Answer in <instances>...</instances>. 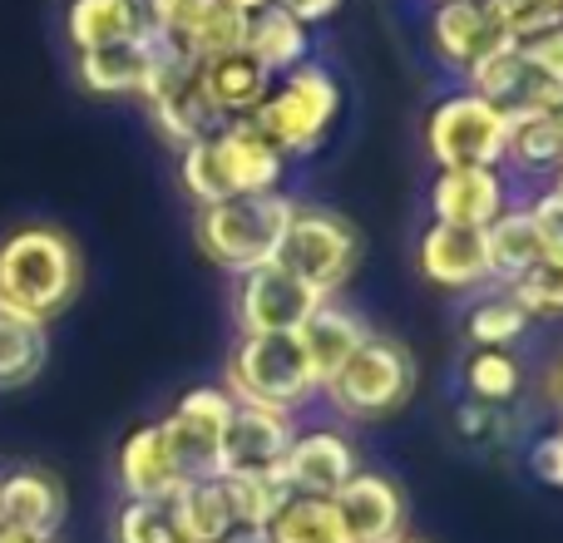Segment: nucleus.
<instances>
[{
    "mask_svg": "<svg viewBox=\"0 0 563 543\" xmlns=\"http://www.w3.org/2000/svg\"><path fill=\"white\" fill-rule=\"evenodd\" d=\"M85 263L69 233L49 223H25L0 237V311L20 321H55L79 297Z\"/></svg>",
    "mask_w": 563,
    "mask_h": 543,
    "instance_id": "f257e3e1",
    "label": "nucleus"
},
{
    "mask_svg": "<svg viewBox=\"0 0 563 543\" xmlns=\"http://www.w3.org/2000/svg\"><path fill=\"white\" fill-rule=\"evenodd\" d=\"M282 164L287 158L257 134L253 119H233L218 134L178 148V178H184L188 198L198 208L223 203V198H247V193H277Z\"/></svg>",
    "mask_w": 563,
    "mask_h": 543,
    "instance_id": "f03ea898",
    "label": "nucleus"
},
{
    "mask_svg": "<svg viewBox=\"0 0 563 543\" xmlns=\"http://www.w3.org/2000/svg\"><path fill=\"white\" fill-rule=\"evenodd\" d=\"M291 213H297V203L282 193H247V198L208 203L198 208V247H203L208 263L243 277V272L277 257Z\"/></svg>",
    "mask_w": 563,
    "mask_h": 543,
    "instance_id": "7ed1b4c3",
    "label": "nucleus"
},
{
    "mask_svg": "<svg viewBox=\"0 0 563 543\" xmlns=\"http://www.w3.org/2000/svg\"><path fill=\"white\" fill-rule=\"evenodd\" d=\"M223 390L238 406H263L291 415L311 396H321V380L297 336H243L233 346V356H228Z\"/></svg>",
    "mask_w": 563,
    "mask_h": 543,
    "instance_id": "20e7f679",
    "label": "nucleus"
},
{
    "mask_svg": "<svg viewBox=\"0 0 563 543\" xmlns=\"http://www.w3.org/2000/svg\"><path fill=\"white\" fill-rule=\"evenodd\" d=\"M336 109H341L336 79H331L321 65H297V69H287V75L273 79V89H267L263 109L253 114V124L282 158L311 154V148L327 138Z\"/></svg>",
    "mask_w": 563,
    "mask_h": 543,
    "instance_id": "39448f33",
    "label": "nucleus"
},
{
    "mask_svg": "<svg viewBox=\"0 0 563 543\" xmlns=\"http://www.w3.org/2000/svg\"><path fill=\"white\" fill-rule=\"evenodd\" d=\"M321 390H327V400L346 420H380L410 400V390H416V361H410V351L400 341L366 336Z\"/></svg>",
    "mask_w": 563,
    "mask_h": 543,
    "instance_id": "423d86ee",
    "label": "nucleus"
},
{
    "mask_svg": "<svg viewBox=\"0 0 563 543\" xmlns=\"http://www.w3.org/2000/svg\"><path fill=\"white\" fill-rule=\"evenodd\" d=\"M273 263L287 267L297 281H307L321 301H331L361 263V237L346 218L321 213V208H297Z\"/></svg>",
    "mask_w": 563,
    "mask_h": 543,
    "instance_id": "0eeeda50",
    "label": "nucleus"
},
{
    "mask_svg": "<svg viewBox=\"0 0 563 543\" xmlns=\"http://www.w3.org/2000/svg\"><path fill=\"white\" fill-rule=\"evenodd\" d=\"M426 144L440 168H499L509 144V114L475 89L445 95L426 119Z\"/></svg>",
    "mask_w": 563,
    "mask_h": 543,
    "instance_id": "6e6552de",
    "label": "nucleus"
},
{
    "mask_svg": "<svg viewBox=\"0 0 563 543\" xmlns=\"http://www.w3.org/2000/svg\"><path fill=\"white\" fill-rule=\"evenodd\" d=\"M317 307V291L277 263H263L238 277V326H243V336H297Z\"/></svg>",
    "mask_w": 563,
    "mask_h": 543,
    "instance_id": "1a4fd4ad",
    "label": "nucleus"
},
{
    "mask_svg": "<svg viewBox=\"0 0 563 543\" xmlns=\"http://www.w3.org/2000/svg\"><path fill=\"white\" fill-rule=\"evenodd\" d=\"M228 415H233V396H228L223 386H198L158 420L178 469H184V479L218 475V450H223Z\"/></svg>",
    "mask_w": 563,
    "mask_h": 543,
    "instance_id": "9d476101",
    "label": "nucleus"
},
{
    "mask_svg": "<svg viewBox=\"0 0 563 543\" xmlns=\"http://www.w3.org/2000/svg\"><path fill=\"white\" fill-rule=\"evenodd\" d=\"M291 440H297L291 415L263 410V406H238L233 400L223 450H218V475H277Z\"/></svg>",
    "mask_w": 563,
    "mask_h": 543,
    "instance_id": "9b49d317",
    "label": "nucleus"
},
{
    "mask_svg": "<svg viewBox=\"0 0 563 543\" xmlns=\"http://www.w3.org/2000/svg\"><path fill=\"white\" fill-rule=\"evenodd\" d=\"M331 509H336L351 543L406 539V495H400L396 479L376 475V469H356V475L331 495Z\"/></svg>",
    "mask_w": 563,
    "mask_h": 543,
    "instance_id": "f8f14e48",
    "label": "nucleus"
},
{
    "mask_svg": "<svg viewBox=\"0 0 563 543\" xmlns=\"http://www.w3.org/2000/svg\"><path fill=\"white\" fill-rule=\"evenodd\" d=\"M430 40H435L440 59L455 69H475L489 55L509 49V30L499 25V15L489 10V0H435V15H430Z\"/></svg>",
    "mask_w": 563,
    "mask_h": 543,
    "instance_id": "ddd939ff",
    "label": "nucleus"
},
{
    "mask_svg": "<svg viewBox=\"0 0 563 543\" xmlns=\"http://www.w3.org/2000/svg\"><path fill=\"white\" fill-rule=\"evenodd\" d=\"M356 469H361L356 445H351L341 430H307V435L291 440V450H287V459H282L277 475L291 495L331 499Z\"/></svg>",
    "mask_w": 563,
    "mask_h": 543,
    "instance_id": "4468645a",
    "label": "nucleus"
},
{
    "mask_svg": "<svg viewBox=\"0 0 563 543\" xmlns=\"http://www.w3.org/2000/svg\"><path fill=\"white\" fill-rule=\"evenodd\" d=\"M420 272L445 291H470L489 281V237L485 228H455V223H430L420 237Z\"/></svg>",
    "mask_w": 563,
    "mask_h": 543,
    "instance_id": "2eb2a0df",
    "label": "nucleus"
},
{
    "mask_svg": "<svg viewBox=\"0 0 563 543\" xmlns=\"http://www.w3.org/2000/svg\"><path fill=\"white\" fill-rule=\"evenodd\" d=\"M0 524L30 539H55L65 524V485L35 465L0 475Z\"/></svg>",
    "mask_w": 563,
    "mask_h": 543,
    "instance_id": "dca6fc26",
    "label": "nucleus"
},
{
    "mask_svg": "<svg viewBox=\"0 0 563 543\" xmlns=\"http://www.w3.org/2000/svg\"><path fill=\"white\" fill-rule=\"evenodd\" d=\"M430 213H435V223L489 228L505 213V178H499V168H440L435 188H430Z\"/></svg>",
    "mask_w": 563,
    "mask_h": 543,
    "instance_id": "f3484780",
    "label": "nucleus"
},
{
    "mask_svg": "<svg viewBox=\"0 0 563 543\" xmlns=\"http://www.w3.org/2000/svg\"><path fill=\"white\" fill-rule=\"evenodd\" d=\"M184 485V469H178L174 450L164 440V425H139L124 435L119 445V489L124 499H168Z\"/></svg>",
    "mask_w": 563,
    "mask_h": 543,
    "instance_id": "a211bd4d",
    "label": "nucleus"
},
{
    "mask_svg": "<svg viewBox=\"0 0 563 543\" xmlns=\"http://www.w3.org/2000/svg\"><path fill=\"white\" fill-rule=\"evenodd\" d=\"M65 30L75 49L124 45V40H154L148 0H69Z\"/></svg>",
    "mask_w": 563,
    "mask_h": 543,
    "instance_id": "6ab92c4d",
    "label": "nucleus"
},
{
    "mask_svg": "<svg viewBox=\"0 0 563 543\" xmlns=\"http://www.w3.org/2000/svg\"><path fill=\"white\" fill-rule=\"evenodd\" d=\"M267 89H273V75H267L247 49H228V55L203 65V95L228 124H233V119H253L257 109H263Z\"/></svg>",
    "mask_w": 563,
    "mask_h": 543,
    "instance_id": "aec40b11",
    "label": "nucleus"
},
{
    "mask_svg": "<svg viewBox=\"0 0 563 543\" xmlns=\"http://www.w3.org/2000/svg\"><path fill=\"white\" fill-rule=\"evenodd\" d=\"M174 509H178V524H184L188 543H238V539H243L233 495H228V479L223 475L184 479V485H178V495H174Z\"/></svg>",
    "mask_w": 563,
    "mask_h": 543,
    "instance_id": "412c9836",
    "label": "nucleus"
},
{
    "mask_svg": "<svg viewBox=\"0 0 563 543\" xmlns=\"http://www.w3.org/2000/svg\"><path fill=\"white\" fill-rule=\"evenodd\" d=\"M158 40H124V45H99L79 49V85L89 95H144L148 69H154Z\"/></svg>",
    "mask_w": 563,
    "mask_h": 543,
    "instance_id": "4be33fe9",
    "label": "nucleus"
},
{
    "mask_svg": "<svg viewBox=\"0 0 563 543\" xmlns=\"http://www.w3.org/2000/svg\"><path fill=\"white\" fill-rule=\"evenodd\" d=\"M366 336H371L366 321H361L356 311H346L341 301H321V307L307 317V326L297 331V341H301V351H307V361H311L321 386L346 366L351 351H356Z\"/></svg>",
    "mask_w": 563,
    "mask_h": 543,
    "instance_id": "5701e85b",
    "label": "nucleus"
},
{
    "mask_svg": "<svg viewBox=\"0 0 563 543\" xmlns=\"http://www.w3.org/2000/svg\"><path fill=\"white\" fill-rule=\"evenodd\" d=\"M243 49L267 69V75H287V69L307 65V25L297 15H287L282 5H267L257 15H247V30H243Z\"/></svg>",
    "mask_w": 563,
    "mask_h": 543,
    "instance_id": "b1692460",
    "label": "nucleus"
},
{
    "mask_svg": "<svg viewBox=\"0 0 563 543\" xmlns=\"http://www.w3.org/2000/svg\"><path fill=\"white\" fill-rule=\"evenodd\" d=\"M485 237H489V277H499L505 287L549 257V243H544V233H539L529 208H515V213L505 208V213L485 228Z\"/></svg>",
    "mask_w": 563,
    "mask_h": 543,
    "instance_id": "393cba45",
    "label": "nucleus"
},
{
    "mask_svg": "<svg viewBox=\"0 0 563 543\" xmlns=\"http://www.w3.org/2000/svg\"><path fill=\"white\" fill-rule=\"evenodd\" d=\"M148 119H154V129H158V134H164L174 148L198 144V138L218 134V129L228 124V119L218 114L213 104H208V95H203V75H198V85L178 89V95L154 99V104H148Z\"/></svg>",
    "mask_w": 563,
    "mask_h": 543,
    "instance_id": "a878e982",
    "label": "nucleus"
},
{
    "mask_svg": "<svg viewBox=\"0 0 563 543\" xmlns=\"http://www.w3.org/2000/svg\"><path fill=\"white\" fill-rule=\"evenodd\" d=\"M505 158H515V164L529 168V174H559L563 168V109L509 119Z\"/></svg>",
    "mask_w": 563,
    "mask_h": 543,
    "instance_id": "bb28decb",
    "label": "nucleus"
},
{
    "mask_svg": "<svg viewBox=\"0 0 563 543\" xmlns=\"http://www.w3.org/2000/svg\"><path fill=\"white\" fill-rule=\"evenodd\" d=\"M263 539L267 543H351L331 499H311V495H291L273 514V524L263 529Z\"/></svg>",
    "mask_w": 563,
    "mask_h": 543,
    "instance_id": "cd10ccee",
    "label": "nucleus"
},
{
    "mask_svg": "<svg viewBox=\"0 0 563 543\" xmlns=\"http://www.w3.org/2000/svg\"><path fill=\"white\" fill-rule=\"evenodd\" d=\"M45 356H49L45 326L20 321V317H5V311H0V390L30 386V380L45 370Z\"/></svg>",
    "mask_w": 563,
    "mask_h": 543,
    "instance_id": "c85d7f7f",
    "label": "nucleus"
},
{
    "mask_svg": "<svg viewBox=\"0 0 563 543\" xmlns=\"http://www.w3.org/2000/svg\"><path fill=\"white\" fill-rule=\"evenodd\" d=\"M223 479H228V495H233L243 539H263V529L273 524V514L291 499V489L282 485V475H223Z\"/></svg>",
    "mask_w": 563,
    "mask_h": 543,
    "instance_id": "c756f323",
    "label": "nucleus"
},
{
    "mask_svg": "<svg viewBox=\"0 0 563 543\" xmlns=\"http://www.w3.org/2000/svg\"><path fill=\"white\" fill-rule=\"evenodd\" d=\"M114 543H188L178 524L174 495L168 499H124L114 514Z\"/></svg>",
    "mask_w": 563,
    "mask_h": 543,
    "instance_id": "7c9ffc66",
    "label": "nucleus"
},
{
    "mask_svg": "<svg viewBox=\"0 0 563 543\" xmlns=\"http://www.w3.org/2000/svg\"><path fill=\"white\" fill-rule=\"evenodd\" d=\"M529 326V311L519 307L509 291H499V297L479 301L475 311H470L465 331L470 341H475V351H509V341H519Z\"/></svg>",
    "mask_w": 563,
    "mask_h": 543,
    "instance_id": "2f4dec72",
    "label": "nucleus"
},
{
    "mask_svg": "<svg viewBox=\"0 0 563 543\" xmlns=\"http://www.w3.org/2000/svg\"><path fill=\"white\" fill-rule=\"evenodd\" d=\"M465 380H470V396L479 400V406H505V400L519 396V386H525V370H519V361L509 356V351H475L465 366Z\"/></svg>",
    "mask_w": 563,
    "mask_h": 543,
    "instance_id": "473e14b6",
    "label": "nucleus"
},
{
    "mask_svg": "<svg viewBox=\"0 0 563 543\" xmlns=\"http://www.w3.org/2000/svg\"><path fill=\"white\" fill-rule=\"evenodd\" d=\"M509 297L529 311V317H563V257H544L509 281Z\"/></svg>",
    "mask_w": 563,
    "mask_h": 543,
    "instance_id": "72a5a7b5",
    "label": "nucleus"
},
{
    "mask_svg": "<svg viewBox=\"0 0 563 543\" xmlns=\"http://www.w3.org/2000/svg\"><path fill=\"white\" fill-rule=\"evenodd\" d=\"M489 10L499 15V25L509 30L515 45L563 25V0H489Z\"/></svg>",
    "mask_w": 563,
    "mask_h": 543,
    "instance_id": "f704fd0d",
    "label": "nucleus"
},
{
    "mask_svg": "<svg viewBox=\"0 0 563 543\" xmlns=\"http://www.w3.org/2000/svg\"><path fill=\"white\" fill-rule=\"evenodd\" d=\"M525 59L539 69L544 79H554V85H563V25L559 30H549V35H534V40H525Z\"/></svg>",
    "mask_w": 563,
    "mask_h": 543,
    "instance_id": "c9c22d12",
    "label": "nucleus"
},
{
    "mask_svg": "<svg viewBox=\"0 0 563 543\" xmlns=\"http://www.w3.org/2000/svg\"><path fill=\"white\" fill-rule=\"evenodd\" d=\"M529 465H534L539 479H549V485L563 489V425L554 430V435L539 440V445H534V459H529Z\"/></svg>",
    "mask_w": 563,
    "mask_h": 543,
    "instance_id": "e433bc0d",
    "label": "nucleus"
},
{
    "mask_svg": "<svg viewBox=\"0 0 563 543\" xmlns=\"http://www.w3.org/2000/svg\"><path fill=\"white\" fill-rule=\"evenodd\" d=\"M287 15H297L301 25H317V20H327V15H336V5L341 0H277Z\"/></svg>",
    "mask_w": 563,
    "mask_h": 543,
    "instance_id": "4c0bfd02",
    "label": "nucleus"
},
{
    "mask_svg": "<svg viewBox=\"0 0 563 543\" xmlns=\"http://www.w3.org/2000/svg\"><path fill=\"white\" fill-rule=\"evenodd\" d=\"M549 396H554V406L563 410V356H559V366L549 370Z\"/></svg>",
    "mask_w": 563,
    "mask_h": 543,
    "instance_id": "58836bf2",
    "label": "nucleus"
},
{
    "mask_svg": "<svg viewBox=\"0 0 563 543\" xmlns=\"http://www.w3.org/2000/svg\"><path fill=\"white\" fill-rule=\"evenodd\" d=\"M228 5H233V10H238V15H257V10L277 5V0H228Z\"/></svg>",
    "mask_w": 563,
    "mask_h": 543,
    "instance_id": "ea45409f",
    "label": "nucleus"
},
{
    "mask_svg": "<svg viewBox=\"0 0 563 543\" xmlns=\"http://www.w3.org/2000/svg\"><path fill=\"white\" fill-rule=\"evenodd\" d=\"M0 543H59V539H30V534H15V529L0 524Z\"/></svg>",
    "mask_w": 563,
    "mask_h": 543,
    "instance_id": "a19ab883",
    "label": "nucleus"
},
{
    "mask_svg": "<svg viewBox=\"0 0 563 543\" xmlns=\"http://www.w3.org/2000/svg\"><path fill=\"white\" fill-rule=\"evenodd\" d=\"M554 193L563 198V168H559V174H554Z\"/></svg>",
    "mask_w": 563,
    "mask_h": 543,
    "instance_id": "79ce46f5",
    "label": "nucleus"
},
{
    "mask_svg": "<svg viewBox=\"0 0 563 543\" xmlns=\"http://www.w3.org/2000/svg\"><path fill=\"white\" fill-rule=\"evenodd\" d=\"M238 543H267V539H238Z\"/></svg>",
    "mask_w": 563,
    "mask_h": 543,
    "instance_id": "37998d69",
    "label": "nucleus"
},
{
    "mask_svg": "<svg viewBox=\"0 0 563 543\" xmlns=\"http://www.w3.org/2000/svg\"><path fill=\"white\" fill-rule=\"evenodd\" d=\"M396 543H420V539H396Z\"/></svg>",
    "mask_w": 563,
    "mask_h": 543,
    "instance_id": "c03bdc74",
    "label": "nucleus"
},
{
    "mask_svg": "<svg viewBox=\"0 0 563 543\" xmlns=\"http://www.w3.org/2000/svg\"><path fill=\"white\" fill-rule=\"evenodd\" d=\"M559 257H563V253H559Z\"/></svg>",
    "mask_w": 563,
    "mask_h": 543,
    "instance_id": "a18cd8bd",
    "label": "nucleus"
}]
</instances>
